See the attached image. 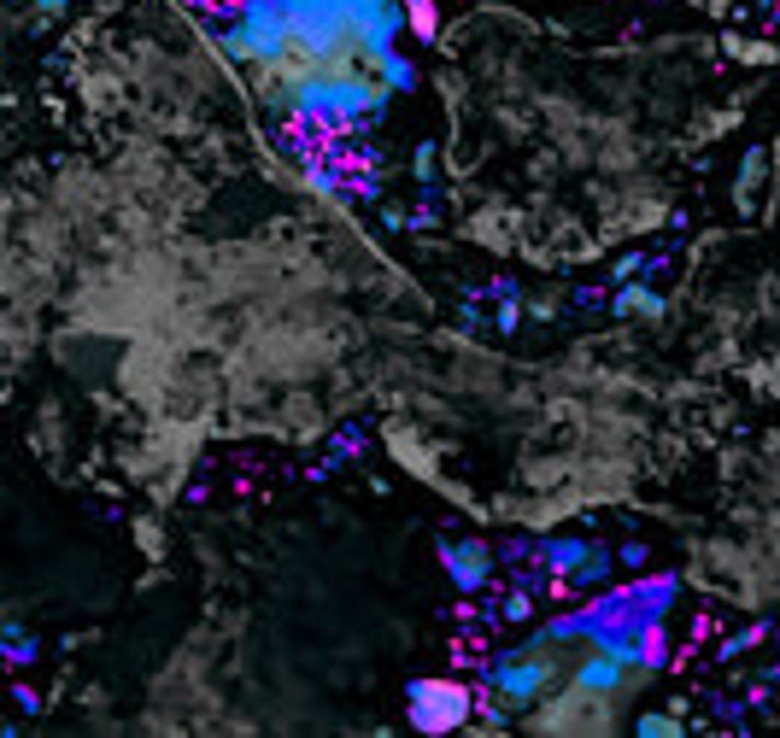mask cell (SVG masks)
<instances>
[{"instance_id": "7a4b0ae2", "label": "cell", "mask_w": 780, "mask_h": 738, "mask_svg": "<svg viewBox=\"0 0 780 738\" xmlns=\"http://www.w3.org/2000/svg\"><path fill=\"white\" fill-rule=\"evenodd\" d=\"M546 680H552V668L546 662H534V657H522V662H499L494 668V692L505 703H534L540 692H546Z\"/></svg>"}, {"instance_id": "6da1fadb", "label": "cell", "mask_w": 780, "mask_h": 738, "mask_svg": "<svg viewBox=\"0 0 780 738\" xmlns=\"http://www.w3.org/2000/svg\"><path fill=\"white\" fill-rule=\"evenodd\" d=\"M476 709L470 685H452V680H411V720L422 733H457Z\"/></svg>"}, {"instance_id": "8992f818", "label": "cell", "mask_w": 780, "mask_h": 738, "mask_svg": "<svg viewBox=\"0 0 780 738\" xmlns=\"http://www.w3.org/2000/svg\"><path fill=\"white\" fill-rule=\"evenodd\" d=\"M634 733H646V738H675V733H681V720H675V715H640Z\"/></svg>"}, {"instance_id": "277c9868", "label": "cell", "mask_w": 780, "mask_h": 738, "mask_svg": "<svg viewBox=\"0 0 780 738\" xmlns=\"http://www.w3.org/2000/svg\"><path fill=\"white\" fill-rule=\"evenodd\" d=\"M617 311H634V317H657V311H664V299H657V294H646V287H622V294H617Z\"/></svg>"}, {"instance_id": "5b68a950", "label": "cell", "mask_w": 780, "mask_h": 738, "mask_svg": "<svg viewBox=\"0 0 780 738\" xmlns=\"http://www.w3.org/2000/svg\"><path fill=\"white\" fill-rule=\"evenodd\" d=\"M387 440H394V445H399V463H405V469H417V475H429V463H422V452H417V440H411V434H405V428H394V434H387Z\"/></svg>"}, {"instance_id": "52a82bcc", "label": "cell", "mask_w": 780, "mask_h": 738, "mask_svg": "<svg viewBox=\"0 0 780 738\" xmlns=\"http://www.w3.org/2000/svg\"><path fill=\"white\" fill-rule=\"evenodd\" d=\"M405 12H411L417 36H434V7H429V0H405Z\"/></svg>"}, {"instance_id": "3957f363", "label": "cell", "mask_w": 780, "mask_h": 738, "mask_svg": "<svg viewBox=\"0 0 780 738\" xmlns=\"http://www.w3.org/2000/svg\"><path fill=\"white\" fill-rule=\"evenodd\" d=\"M440 557H446V569L457 580V592H476L487 580V545L476 540H457V545H440Z\"/></svg>"}]
</instances>
